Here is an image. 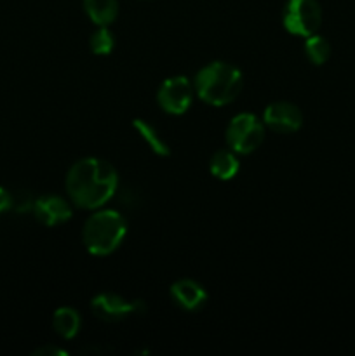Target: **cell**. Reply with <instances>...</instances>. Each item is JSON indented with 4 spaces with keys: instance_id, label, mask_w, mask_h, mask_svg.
I'll return each mask as SVG.
<instances>
[{
    "instance_id": "obj_5",
    "label": "cell",
    "mask_w": 355,
    "mask_h": 356,
    "mask_svg": "<svg viewBox=\"0 0 355 356\" xmlns=\"http://www.w3.org/2000/svg\"><path fill=\"white\" fill-rule=\"evenodd\" d=\"M282 23L289 33L310 37L322 23V9L317 0H287L282 10Z\"/></svg>"
},
{
    "instance_id": "obj_1",
    "label": "cell",
    "mask_w": 355,
    "mask_h": 356,
    "mask_svg": "<svg viewBox=\"0 0 355 356\" xmlns=\"http://www.w3.org/2000/svg\"><path fill=\"white\" fill-rule=\"evenodd\" d=\"M118 188V176L110 162L101 159H82L66 174V191L77 207L100 209Z\"/></svg>"
},
{
    "instance_id": "obj_19",
    "label": "cell",
    "mask_w": 355,
    "mask_h": 356,
    "mask_svg": "<svg viewBox=\"0 0 355 356\" xmlns=\"http://www.w3.org/2000/svg\"><path fill=\"white\" fill-rule=\"evenodd\" d=\"M33 355H38V356H65L68 355L65 350H59V348H54V346H42L38 348L37 351H33Z\"/></svg>"
},
{
    "instance_id": "obj_6",
    "label": "cell",
    "mask_w": 355,
    "mask_h": 356,
    "mask_svg": "<svg viewBox=\"0 0 355 356\" xmlns=\"http://www.w3.org/2000/svg\"><path fill=\"white\" fill-rule=\"evenodd\" d=\"M94 315L100 320L108 323L120 322V320L129 318L131 315H138L146 309L143 301H127L122 296L113 294V292H101L90 301Z\"/></svg>"
},
{
    "instance_id": "obj_3",
    "label": "cell",
    "mask_w": 355,
    "mask_h": 356,
    "mask_svg": "<svg viewBox=\"0 0 355 356\" xmlns=\"http://www.w3.org/2000/svg\"><path fill=\"white\" fill-rule=\"evenodd\" d=\"M127 233V222L120 212L104 209L87 219L84 226V245L93 256H108L124 240Z\"/></svg>"
},
{
    "instance_id": "obj_9",
    "label": "cell",
    "mask_w": 355,
    "mask_h": 356,
    "mask_svg": "<svg viewBox=\"0 0 355 356\" xmlns=\"http://www.w3.org/2000/svg\"><path fill=\"white\" fill-rule=\"evenodd\" d=\"M33 214L44 226H58L72 218V207L58 195H42L35 200Z\"/></svg>"
},
{
    "instance_id": "obj_15",
    "label": "cell",
    "mask_w": 355,
    "mask_h": 356,
    "mask_svg": "<svg viewBox=\"0 0 355 356\" xmlns=\"http://www.w3.org/2000/svg\"><path fill=\"white\" fill-rule=\"evenodd\" d=\"M305 54L313 65H324L331 56V44L320 35H310V37H306L305 42Z\"/></svg>"
},
{
    "instance_id": "obj_12",
    "label": "cell",
    "mask_w": 355,
    "mask_h": 356,
    "mask_svg": "<svg viewBox=\"0 0 355 356\" xmlns=\"http://www.w3.org/2000/svg\"><path fill=\"white\" fill-rule=\"evenodd\" d=\"M84 9L87 16L97 26H108L117 19V0H84Z\"/></svg>"
},
{
    "instance_id": "obj_11",
    "label": "cell",
    "mask_w": 355,
    "mask_h": 356,
    "mask_svg": "<svg viewBox=\"0 0 355 356\" xmlns=\"http://www.w3.org/2000/svg\"><path fill=\"white\" fill-rule=\"evenodd\" d=\"M209 169H211V174L216 179L230 181L237 176V172L240 169V163L237 160L235 152H232V149H218L211 156Z\"/></svg>"
},
{
    "instance_id": "obj_14",
    "label": "cell",
    "mask_w": 355,
    "mask_h": 356,
    "mask_svg": "<svg viewBox=\"0 0 355 356\" xmlns=\"http://www.w3.org/2000/svg\"><path fill=\"white\" fill-rule=\"evenodd\" d=\"M132 127L136 129V132L141 136L143 141L150 146V149H152L155 155L169 156V145H167V141L162 138V134H160L152 124H148V122L143 120V118H134V120H132Z\"/></svg>"
},
{
    "instance_id": "obj_7",
    "label": "cell",
    "mask_w": 355,
    "mask_h": 356,
    "mask_svg": "<svg viewBox=\"0 0 355 356\" xmlns=\"http://www.w3.org/2000/svg\"><path fill=\"white\" fill-rule=\"evenodd\" d=\"M191 99H194V87L187 76H171L157 92V101L159 106L169 115H181L190 108Z\"/></svg>"
},
{
    "instance_id": "obj_18",
    "label": "cell",
    "mask_w": 355,
    "mask_h": 356,
    "mask_svg": "<svg viewBox=\"0 0 355 356\" xmlns=\"http://www.w3.org/2000/svg\"><path fill=\"white\" fill-rule=\"evenodd\" d=\"M14 205V195H10L6 188L0 186V212L9 211Z\"/></svg>"
},
{
    "instance_id": "obj_4",
    "label": "cell",
    "mask_w": 355,
    "mask_h": 356,
    "mask_svg": "<svg viewBox=\"0 0 355 356\" xmlns=\"http://www.w3.org/2000/svg\"><path fill=\"white\" fill-rule=\"evenodd\" d=\"M265 139V124L253 113H239L226 127V143L239 155L253 153Z\"/></svg>"
},
{
    "instance_id": "obj_16",
    "label": "cell",
    "mask_w": 355,
    "mask_h": 356,
    "mask_svg": "<svg viewBox=\"0 0 355 356\" xmlns=\"http://www.w3.org/2000/svg\"><path fill=\"white\" fill-rule=\"evenodd\" d=\"M89 47L93 54L108 56L115 47L113 33L106 26H100V30L94 31L89 38Z\"/></svg>"
},
{
    "instance_id": "obj_2",
    "label": "cell",
    "mask_w": 355,
    "mask_h": 356,
    "mask_svg": "<svg viewBox=\"0 0 355 356\" xmlns=\"http://www.w3.org/2000/svg\"><path fill=\"white\" fill-rule=\"evenodd\" d=\"M244 87L242 73L223 61L209 63L195 76L194 90L211 106H225L237 99Z\"/></svg>"
},
{
    "instance_id": "obj_8",
    "label": "cell",
    "mask_w": 355,
    "mask_h": 356,
    "mask_svg": "<svg viewBox=\"0 0 355 356\" xmlns=\"http://www.w3.org/2000/svg\"><path fill=\"white\" fill-rule=\"evenodd\" d=\"M263 124L278 134H292L301 127L303 113L296 104L277 101L265 108Z\"/></svg>"
},
{
    "instance_id": "obj_13",
    "label": "cell",
    "mask_w": 355,
    "mask_h": 356,
    "mask_svg": "<svg viewBox=\"0 0 355 356\" xmlns=\"http://www.w3.org/2000/svg\"><path fill=\"white\" fill-rule=\"evenodd\" d=\"M80 323H82V320H80L79 312L68 308V306L58 308L52 316V327H54L56 334L63 339H73L79 334Z\"/></svg>"
},
{
    "instance_id": "obj_10",
    "label": "cell",
    "mask_w": 355,
    "mask_h": 356,
    "mask_svg": "<svg viewBox=\"0 0 355 356\" xmlns=\"http://www.w3.org/2000/svg\"><path fill=\"white\" fill-rule=\"evenodd\" d=\"M171 298L184 312H198L207 301V292L198 282L183 278L173 284L171 287Z\"/></svg>"
},
{
    "instance_id": "obj_17",
    "label": "cell",
    "mask_w": 355,
    "mask_h": 356,
    "mask_svg": "<svg viewBox=\"0 0 355 356\" xmlns=\"http://www.w3.org/2000/svg\"><path fill=\"white\" fill-rule=\"evenodd\" d=\"M33 204L35 200L30 197V193H19V197H14V205L13 207L16 209L17 212H24V211H33Z\"/></svg>"
}]
</instances>
